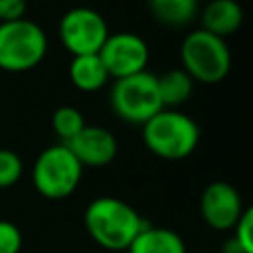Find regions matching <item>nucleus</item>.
Wrapping results in <instances>:
<instances>
[{"mask_svg": "<svg viewBox=\"0 0 253 253\" xmlns=\"http://www.w3.org/2000/svg\"><path fill=\"white\" fill-rule=\"evenodd\" d=\"M83 221L91 239L107 251H126L146 225L132 206L113 196L93 200L85 210Z\"/></svg>", "mask_w": 253, "mask_h": 253, "instance_id": "1", "label": "nucleus"}, {"mask_svg": "<svg viewBox=\"0 0 253 253\" xmlns=\"http://www.w3.org/2000/svg\"><path fill=\"white\" fill-rule=\"evenodd\" d=\"M142 140L152 154L164 160H182L196 150L200 128L190 115L162 109L142 125Z\"/></svg>", "mask_w": 253, "mask_h": 253, "instance_id": "2", "label": "nucleus"}, {"mask_svg": "<svg viewBox=\"0 0 253 253\" xmlns=\"http://www.w3.org/2000/svg\"><path fill=\"white\" fill-rule=\"evenodd\" d=\"M182 69L202 83L221 81L231 67V53L223 38H217L206 30L190 32L180 45Z\"/></svg>", "mask_w": 253, "mask_h": 253, "instance_id": "3", "label": "nucleus"}, {"mask_svg": "<svg viewBox=\"0 0 253 253\" xmlns=\"http://www.w3.org/2000/svg\"><path fill=\"white\" fill-rule=\"evenodd\" d=\"M109 99L115 115L121 121L140 126L164 109L158 95L156 75L146 69L123 79H115Z\"/></svg>", "mask_w": 253, "mask_h": 253, "instance_id": "4", "label": "nucleus"}, {"mask_svg": "<svg viewBox=\"0 0 253 253\" xmlns=\"http://www.w3.org/2000/svg\"><path fill=\"white\" fill-rule=\"evenodd\" d=\"M83 166L63 144L47 146L36 158L32 180L36 190L47 200H63L75 192L81 182Z\"/></svg>", "mask_w": 253, "mask_h": 253, "instance_id": "5", "label": "nucleus"}, {"mask_svg": "<svg viewBox=\"0 0 253 253\" xmlns=\"http://www.w3.org/2000/svg\"><path fill=\"white\" fill-rule=\"evenodd\" d=\"M47 51L43 30L32 20H14L0 24V69L28 71L36 67Z\"/></svg>", "mask_w": 253, "mask_h": 253, "instance_id": "6", "label": "nucleus"}, {"mask_svg": "<svg viewBox=\"0 0 253 253\" xmlns=\"http://www.w3.org/2000/svg\"><path fill=\"white\" fill-rule=\"evenodd\" d=\"M109 36L105 18L87 6L67 10L59 20V40L73 55L99 53Z\"/></svg>", "mask_w": 253, "mask_h": 253, "instance_id": "7", "label": "nucleus"}, {"mask_svg": "<svg viewBox=\"0 0 253 253\" xmlns=\"http://www.w3.org/2000/svg\"><path fill=\"white\" fill-rule=\"evenodd\" d=\"M148 45L146 42L130 32L109 34L105 43L99 49V57L113 79H123L146 69L148 63Z\"/></svg>", "mask_w": 253, "mask_h": 253, "instance_id": "8", "label": "nucleus"}, {"mask_svg": "<svg viewBox=\"0 0 253 253\" xmlns=\"http://www.w3.org/2000/svg\"><path fill=\"white\" fill-rule=\"evenodd\" d=\"M243 210L245 208L241 204V196L229 182H221V180L211 182L202 192L200 213L204 221L215 231L233 229Z\"/></svg>", "mask_w": 253, "mask_h": 253, "instance_id": "9", "label": "nucleus"}, {"mask_svg": "<svg viewBox=\"0 0 253 253\" xmlns=\"http://www.w3.org/2000/svg\"><path fill=\"white\" fill-rule=\"evenodd\" d=\"M65 146L73 152L81 166L103 168L111 164L117 156V138L103 126H83Z\"/></svg>", "mask_w": 253, "mask_h": 253, "instance_id": "10", "label": "nucleus"}, {"mask_svg": "<svg viewBox=\"0 0 253 253\" xmlns=\"http://www.w3.org/2000/svg\"><path fill=\"white\" fill-rule=\"evenodd\" d=\"M243 24V10L235 0H211L202 12V30L225 38Z\"/></svg>", "mask_w": 253, "mask_h": 253, "instance_id": "11", "label": "nucleus"}, {"mask_svg": "<svg viewBox=\"0 0 253 253\" xmlns=\"http://www.w3.org/2000/svg\"><path fill=\"white\" fill-rule=\"evenodd\" d=\"M128 253H186L184 239L168 229L156 225H144L126 249Z\"/></svg>", "mask_w": 253, "mask_h": 253, "instance_id": "12", "label": "nucleus"}, {"mask_svg": "<svg viewBox=\"0 0 253 253\" xmlns=\"http://www.w3.org/2000/svg\"><path fill=\"white\" fill-rule=\"evenodd\" d=\"M69 79L71 83L85 93L99 91L109 81V73L99 57V53L89 55H73L69 63Z\"/></svg>", "mask_w": 253, "mask_h": 253, "instance_id": "13", "label": "nucleus"}, {"mask_svg": "<svg viewBox=\"0 0 253 253\" xmlns=\"http://www.w3.org/2000/svg\"><path fill=\"white\" fill-rule=\"evenodd\" d=\"M156 85L164 109H176L184 105L194 91V79L182 67L164 71L160 77H156Z\"/></svg>", "mask_w": 253, "mask_h": 253, "instance_id": "14", "label": "nucleus"}, {"mask_svg": "<svg viewBox=\"0 0 253 253\" xmlns=\"http://www.w3.org/2000/svg\"><path fill=\"white\" fill-rule=\"evenodd\" d=\"M152 16L168 28H184L198 12V0H148Z\"/></svg>", "mask_w": 253, "mask_h": 253, "instance_id": "15", "label": "nucleus"}, {"mask_svg": "<svg viewBox=\"0 0 253 253\" xmlns=\"http://www.w3.org/2000/svg\"><path fill=\"white\" fill-rule=\"evenodd\" d=\"M51 126L55 130V134L59 136V140L65 144L67 140H71L83 126H85V119L81 115L79 109L75 107H59L53 117H51Z\"/></svg>", "mask_w": 253, "mask_h": 253, "instance_id": "16", "label": "nucleus"}, {"mask_svg": "<svg viewBox=\"0 0 253 253\" xmlns=\"http://www.w3.org/2000/svg\"><path fill=\"white\" fill-rule=\"evenodd\" d=\"M24 172L22 158L8 148H0V190L14 186Z\"/></svg>", "mask_w": 253, "mask_h": 253, "instance_id": "17", "label": "nucleus"}, {"mask_svg": "<svg viewBox=\"0 0 253 253\" xmlns=\"http://www.w3.org/2000/svg\"><path fill=\"white\" fill-rule=\"evenodd\" d=\"M243 253H253V210L245 208L239 219L233 225V237H231Z\"/></svg>", "mask_w": 253, "mask_h": 253, "instance_id": "18", "label": "nucleus"}, {"mask_svg": "<svg viewBox=\"0 0 253 253\" xmlns=\"http://www.w3.org/2000/svg\"><path fill=\"white\" fill-rule=\"evenodd\" d=\"M22 233L16 223L0 219V253H20Z\"/></svg>", "mask_w": 253, "mask_h": 253, "instance_id": "19", "label": "nucleus"}, {"mask_svg": "<svg viewBox=\"0 0 253 253\" xmlns=\"http://www.w3.org/2000/svg\"><path fill=\"white\" fill-rule=\"evenodd\" d=\"M26 14V0H0V24L22 20Z\"/></svg>", "mask_w": 253, "mask_h": 253, "instance_id": "20", "label": "nucleus"}, {"mask_svg": "<svg viewBox=\"0 0 253 253\" xmlns=\"http://www.w3.org/2000/svg\"><path fill=\"white\" fill-rule=\"evenodd\" d=\"M221 253H243V251H241V247L233 239H227L225 245H223V249H221Z\"/></svg>", "mask_w": 253, "mask_h": 253, "instance_id": "21", "label": "nucleus"}]
</instances>
